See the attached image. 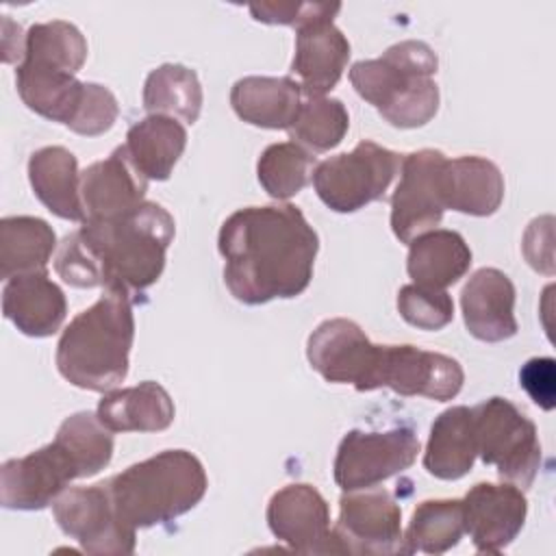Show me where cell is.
Instances as JSON below:
<instances>
[{
    "instance_id": "cell-9",
    "label": "cell",
    "mask_w": 556,
    "mask_h": 556,
    "mask_svg": "<svg viewBox=\"0 0 556 556\" xmlns=\"http://www.w3.org/2000/svg\"><path fill=\"white\" fill-rule=\"evenodd\" d=\"M306 358L326 382L352 384L361 393L382 389L384 345L371 343L352 319H324L308 334Z\"/></svg>"
},
{
    "instance_id": "cell-22",
    "label": "cell",
    "mask_w": 556,
    "mask_h": 556,
    "mask_svg": "<svg viewBox=\"0 0 556 556\" xmlns=\"http://www.w3.org/2000/svg\"><path fill=\"white\" fill-rule=\"evenodd\" d=\"M98 419L111 432H161L174 421L172 395L154 380L111 389L98 404Z\"/></svg>"
},
{
    "instance_id": "cell-3",
    "label": "cell",
    "mask_w": 556,
    "mask_h": 556,
    "mask_svg": "<svg viewBox=\"0 0 556 556\" xmlns=\"http://www.w3.org/2000/svg\"><path fill=\"white\" fill-rule=\"evenodd\" d=\"M113 458V432L96 413L80 410L65 417L56 437L0 467V502L9 510H41L50 506L72 480L91 478Z\"/></svg>"
},
{
    "instance_id": "cell-15",
    "label": "cell",
    "mask_w": 556,
    "mask_h": 556,
    "mask_svg": "<svg viewBox=\"0 0 556 556\" xmlns=\"http://www.w3.org/2000/svg\"><path fill=\"white\" fill-rule=\"evenodd\" d=\"M528 515L523 491L510 482L473 484L463 500L465 532L476 552L500 554L521 532Z\"/></svg>"
},
{
    "instance_id": "cell-16",
    "label": "cell",
    "mask_w": 556,
    "mask_h": 556,
    "mask_svg": "<svg viewBox=\"0 0 556 556\" xmlns=\"http://www.w3.org/2000/svg\"><path fill=\"white\" fill-rule=\"evenodd\" d=\"M465 371L460 363L447 354L421 350L417 345H384L382 387L410 397L447 402L463 389Z\"/></svg>"
},
{
    "instance_id": "cell-29",
    "label": "cell",
    "mask_w": 556,
    "mask_h": 556,
    "mask_svg": "<svg viewBox=\"0 0 556 556\" xmlns=\"http://www.w3.org/2000/svg\"><path fill=\"white\" fill-rule=\"evenodd\" d=\"M54 250L56 235L46 219L30 215L0 219V276L4 280L46 271Z\"/></svg>"
},
{
    "instance_id": "cell-24",
    "label": "cell",
    "mask_w": 556,
    "mask_h": 556,
    "mask_svg": "<svg viewBox=\"0 0 556 556\" xmlns=\"http://www.w3.org/2000/svg\"><path fill=\"white\" fill-rule=\"evenodd\" d=\"M232 111L248 124L287 130L302 104V89L291 76H243L230 89Z\"/></svg>"
},
{
    "instance_id": "cell-19",
    "label": "cell",
    "mask_w": 556,
    "mask_h": 556,
    "mask_svg": "<svg viewBox=\"0 0 556 556\" xmlns=\"http://www.w3.org/2000/svg\"><path fill=\"white\" fill-rule=\"evenodd\" d=\"M350 59V41L332 20L298 28L291 61L293 80L304 96H324L337 87Z\"/></svg>"
},
{
    "instance_id": "cell-33",
    "label": "cell",
    "mask_w": 556,
    "mask_h": 556,
    "mask_svg": "<svg viewBox=\"0 0 556 556\" xmlns=\"http://www.w3.org/2000/svg\"><path fill=\"white\" fill-rule=\"evenodd\" d=\"M348 128L350 115L341 100L306 96L287 132L308 152H328L343 141Z\"/></svg>"
},
{
    "instance_id": "cell-8",
    "label": "cell",
    "mask_w": 556,
    "mask_h": 556,
    "mask_svg": "<svg viewBox=\"0 0 556 556\" xmlns=\"http://www.w3.org/2000/svg\"><path fill=\"white\" fill-rule=\"evenodd\" d=\"M400 165L397 152L363 139L354 150L317 163L313 187L330 211L356 213L384 195Z\"/></svg>"
},
{
    "instance_id": "cell-23",
    "label": "cell",
    "mask_w": 556,
    "mask_h": 556,
    "mask_svg": "<svg viewBox=\"0 0 556 556\" xmlns=\"http://www.w3.org/2000/svg\"><path fill=\"white\" fill-rule=\"evenodd\" d=\"M28 180L37 200L56 217L85 222L76 156L63 146H46L28 159Z\"/></svg>"
},
{
    "instance_id": "cell-14",
    "label": "cell",
    "mask_w": 556,
    "mask_h": 556,
    "mask_svg": "<svg viewBox=\"0 0 556 556\" xmlns=\"http://www.w3.org/2000/svg\"><path fill=\"white\" fill-rule=\"evenodd\" d=\"M267 526L298 554H337L328 502L313 484L278 489L267 504Z\"/></svg>"
},
{
    "instance_id": "cell-5",
    "label": "cell",
    "mask_w": 556,
    "mask_h": 556,
    "mask_svg": "<svg viewBox=\"0 0 556 556\" xmlns=\"http://www.w3.org/2000/svg\"><path fill=\"white\" fill-rule=\"evenodd\" d=\"M437 52L419 39L389 46L382 56L356 61L350 83L395 128H419L439 111Z\"/></svg>"
},
{
    "instance_id": "cell-27",
    "label": "cell",
    "mask_w": 556,
    "mask_h": 556,
    "mask_svg": "<svg viewBox=\"0 0 556 556\" xmlns=\"http://www.w3.org/2000/svg\"><path fill=\"white\" fill-rule=\"evenodd\" d=\"M478 456L473 413L467 406L443 410L430 426L424 467L439 480H458L473 467Z\"/></svg>"
},
{
    "instance_id": "cell-34",
    "label": "cell",
    "mask_w": 556,
    "mask_h": 556,
    "mask_svg": "<svg viewBox=\"0 0 556 556\" xmlns=\"http://www.w3.org/2000/svg\"><path fill=\"white\" fill-rule=\"evenodd\" d=\"M85 59L87 39L72 22H39L26 30V50L22 61H33L76 74L83 67Z\"/></svg>"
},
{
    "instance_id": "cell-32",
    "label": "cell",
    "mask_w": 556,
    "mask_h": 556,
    "mask_svg": "<svg viewBox=\"0 0 556 556\" xmlns=\"http://www.w3.org/2000/svg\"><path fill=\"white\" fill-rule=\"evenodd\" d=\"M317 167L313 152L295 141H280L267 146L256 163V176L267 195L289 200L298 195L311 180Z\"/></svg>"
},
{
    "instance_id": "cell-38",
    "label": "cell",
    "mask_w": 556,
    "mask_h": 556,
    "mask_svg": "<svg viewBox=\"0 0 556 556\" xmlns=\"http://www.w3.org/2000/svg\"><path fill=\"white\" fill-rule=\"evenodd\" d=\"M519 384L536 406L552 410L556 406V361L552 356L526 361L519 369Z\"/></svg>"
},
{
    "instance_id": "cell-7",
    "label": "cell",
    "mask_w": 556,
    "mask_h": 556,
    "mask_svg": "<svg viewBox=\"0 0 556 556\" xmlns=\"http://www.w3.org/2000/svg\"><path fill=\"white\" fill-rule=\"evenodd\" d=\"M476 450L484 465L521 491L530 489L541 467V441L536 426L510 400L489 397L471 408Z\"/></svg>"
},
{
    "instance_id": "cell-39",
    "label": "cell",
    "mask_w": 556,
    "mask_h": 556,
    "mask_svg": "<svg viewBox=\"0 0 556 556\" xmlns=\"http://www.w3.org/2000/svg\"><path fill=\"white\" fill-rule=\"evenodd\" d=\"M554 217L552 215H543L530 222L523 241H521V250L526 261L536 269L543 271L547 276L554 274Z\"/></svg>"
},
{
    "instance_id": "cell-18",
    "label": "cell",
    "mask_w": 556,
    "mask_h": 556,
    "mask_svg": "<svg viewBox=\"0 0 556 556\" xmlns=\"http://www.w3.org/2000/svg\"><path fill=\"white\" fill-rule=\"evenodd\" d=\"M460 308L469 334L478 341L500 343L517 334L515 285L495 267L469 276L460 291Z\"/></svg>"
},
{
    "instance_id": "cell-12",
    "label": "cell",
    "mask_w": 556,
    "mask_h": 556,
    "mask_svg": "<svg viewBox=\"0 0 556 556\" xmlns=\"http://www.w3.org/2000/svg\"><path fill=\"white\" fill-rule=\"evenodd\" d=\"M52 513L59 528L80 549L96 556H128L135 552V530L128 526L109 495L106 482L93 486L65 489L54 502Z\"/></svg>"
},
{
    "instance_id": "cell-13",
    "label": "cell",
    "mask_w": 556,
    "mask_h": 556,
    "mask_svg": "<svg viewBox=\"0 0 556 556\" xmlns=\"http://www.w3.org/2000/svg\"><path fill=\"white\" fill-rule=\"evenodd\" d=\"M447 156L441 150L424 148L402 159L400 182L391 195V230L402 243L434 230L443 219L441 172Z\"/></svg>"
},
{
    "instance_id": "cell-2",
    "label": "cell",
    "mask_w": 556,
    "mask_h": 556,
    "mask_svg": "<svg viewBox=\"0 0 556 556\" xmlns=\"http://www.w3.org/2000/svg\"><path fill=\"white\" fill-rule=\"evenodd\" d=\"M174 235V217L146 200L113 219H85L61 241L54 269L72 287H117L135 300L161 278Z\"/></svg>"
},
{
    "instance_id": "cell-4",
    "label": "cell",
    "mask_w": 556,
    "mask_h": 556,
    "mask_svg": "<svg viewBox=\"0 0 556 556\" xmlns=\"http://www.w3.org/2000/svg\"><path fill=\"white\" fill-rule=\"evenodd\" d=\"M135 341L132 298L117 287L80 311L56 343V369L74 387L96 393L115 389L128 376Z\"/></svg>"
},
{
    "instance_id": "cell-25",
    "label": "cell",
    "mask_w": 556,
    "mask_h": 556,
    "mask_svg": "<svg viewBox=\"0 0 556 556\" xmlns=\"http://www.w3.org/2000/svg\"><path fill=\"white\" fill-rule=\"evenodd\" d=\"M15 87L30 111L63 126L74 122L85 96V83L76 74L33 61L17 63Z\"/></svg>"
},
{
    "instance_id": "cell-37",
    "label": "cell",
    "mask_w": 556,
    "mask_h": 556,
    "mask_svg": "<svg viewBox=\"0 0 556 556\" xmlns=\"http://www.w3.org/2000/svg\"><path fill=\"white\" fill-rule=\"evenodd\" d=\"M117 115H119V104L113 91L100 83H85V96H83L80 109L67 128L85 137H98L111 130Z\"/></svg>"
},
{
    "instance_id": "cell-20",
    "label": "cell",
    "mask_w": 556,
    "mask_h": 556,
    "mask_svg": "<svg viewBox=\"0 0 556 556\" xmlns=\"http://www.w3.org/2000/svg\"><path fill=\"white\" fill-rule=\"evenodd\" d=\"M2 315L26 337L54 334L67 315V300L48 271L22 274L2 289Z\"/></svg>"
},
{
    "instance_id": "cell-31",
    "label": "cell",
    "mask_w": 556,
    "mask_h": 556,
    "mask_svg": "<svg viewBox=\"0 0 556 556\" xmlns=\"http://www.w3.org/2000/svg\"><path fill=\"white\" fill-rule=\"evenodd\" d=\"M465 534L463 500H426L417 504L404 532L406 554H443Z\"/></svg>"
},
{
    "instance_id": "cell-11",
    "label": "cell",
    "mask_w": 556,
    "mask_h": 556,
    "mask_svg": "<svg viewBox=\"0 0 556 556\" xmlns=\"http://www.w3.org/2000/svg\"><path fill=\"white\" fill-rule=\"evenodd\" d=\"M419 437L410 426L369 432L350 430L334 456L332 473L343 491L369 489L406 471L419 454Z\"/></svg>"
},
{
    "instance_id": "cell-28",
    "label": "cell",
    "mask_w": 556,
    "mask_h": 556,
    "mask_svg": "<svg viewBox=\"0 0 556 556\" xmlns=\"http://www.w3.org/2000/svg\"><path fill=\"white\" fill-rule=\"evenodd\" d=\"M187 146V128L167 115H148L126 132L124 150L148 180H167Z\"/></svg>"
},
{
    "instance_id": "cell-35",
    "label": "cell",
    "mask_w": 556,
    "mask_h": 556,
    "mask_svg": "<svg viewBox=\"0 0 556 556\" xmlns=\"http://www.w3.org/2000/svg\"><path fill=\"white\" fill-rule=\"evenodd\" d=\"M395 304L402 319L419 330H441L454 319V302L445 289L404 285Z\"/></svg>"
},
{
    "instance_id": "cell-26",
    "label": "cell",
    "mask_w": 556,
    "mask_h": 556,
    "mask_svg": "<svg viewBox=\"0 0 556 556\" xmlns=\"http://www.w3.org/2000/svg\"><path fill=\"white\" fill-rule=\"evenodd\" d=\"M471 265V250L460 232L434 228L408 243L406 271L415 285L447 289L458 282Z\"/></svg>"
},
{
    "instance_id": "cell-36",
    "label": "cell",
    "mask_w": 556,
    "mask_h": 556,
    "mask_svg": "<svg viewBox=\"0 0 556 556\" xmlns=\"http://www.w3.org/2000/svg\"><path fill=\"white\" fill-rule=\"evenodd\" d=\"M250 15L263 24H282L302 28L313 22L334 20L341 2H302V0H263L248 7Z\"/></svg>"
},
{
    "instance_id": "cell-6",
    "label": "cell",
    "mask_w": 556,
    "mask_h": 556,
    "mask_svg": "<svg viewBox=\"0 0 556 556\" xmlns=\"http://www.w3.org/2000/svg\"><path fill=\"white\" fill-rule=\"evenodd\" d=\"M104 482L115 510L132 528L174 521L195 508L208 489L200 458L187 450H163Z\"/></svg>"
},
{
    "instance_id": "cell-10",
    "label": "cell",
    "mask_w": 556,
    "mask_h": 556,
    "mask_svg": "<svg viewBox=\"0 0 556 556\" xmlns=\"http://www.w3.org/2000/svg\"><path fill=\"white\" fill-rule=\"evenodd\" d=\"M337 554L393 556L406 554L402 508L384 489L345 491L332 526Z\"/></svg>"
},
{
    "instance_id": "cell-21",
    "label": "cell",
    "mask_w": 556,
    "mask_h": 556,
    "mask_svg": "<svg viewBox=\"0 0 556 556\" xmlns=\"http://www.w3.org/2000/svg\"><path fill=\"white\" fill-rule=\"evenodd\" d=\"M443 206L473 215H493L504 200V176L500 167L476 154L447 159L441 172Z\"/></svg>"
},
{
    "instance_id": "cell-17",
    "label": "cell",
    "mask_w": 556,
    "mask_h": 556,
    "mask_svg": "<svg viewBox=\"0 0 556 556\" xmlns=\"http://www.w3.org/2000/svg\"><path fill=\"white\" fill-rule=\"evenodd\" d=\"M148 178L135 167L124 146L80 174V198L87 219H113L146 202Z\"/></svg>"
},
{
    "instance_id": "cell-30",
    "label": "cell",
    "mask_w": 556,
    "mask_h": 556,
    "mask_svg": "<svg viewBox=\"0 0 556 556\" xmlns=\"http://www.w3.org/2000/svg\"><path fill=\"white\" fill-rule=\"evenodd\" d=\"M202 100L204 93L195 70L180 63L154 67L143 83V109L150 115L180 117L193 124L200 117Z\"/></svg>"
},
{
    "instance_id": "cell-1",
    "label": "cell",
    "mask_w": 556,
    "mask_h": 556,
    "mask_svg": "<svg viewBox=\"0 0 556 556\" xmlns=\"http://www.w3.org/2000/svg\"><path fill=\"white\" fill-rule=\"evenodd\" d=\"M217 248L228 291L256 306L306 291L319 237L293 204L243 206L222 224Z\"/></svg>"
}]
</instances>
